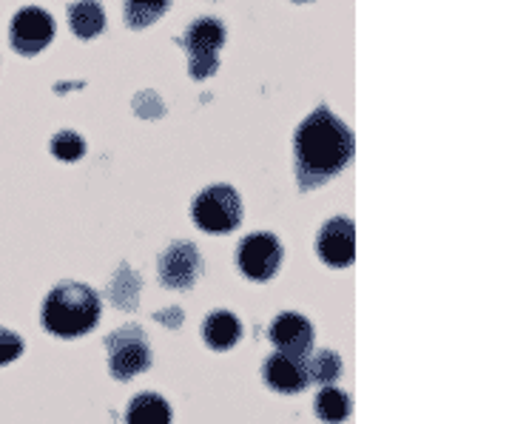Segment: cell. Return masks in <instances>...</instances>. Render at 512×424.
<instances>
[{"label":"cell","mask_w":512,"mask_h":424,"mask_svg":"<svg viewBox=\"0 0 512 424\" xmlns=\"http://www.w3.org/2000/svg\"><path fill=\"white\" fill-rule=\"evenodd\" d=\"M316 416L328 424H342L350 416L348 393L339 388H322L316 396Z\"/></svg>","instance_id":"obj_16"},{"label":"cell","mask_w":512,"mask_h":424,"mask_svg":"<svg viewBox=\"0 0 512 424\" xmlns=\"http://www.w3.org/2000/svg\"><path fill=\"white\" fill-rule=\"evenodd\" d=\"M202 259L191 242H174L160 257V279L168 288H191L200 279Z\"/></svg>","instance_id":"obj_9"},{"label":"cell","mask_w":512,"mask_h":424,"mask_svg":"<svg viewBox=\"0 0 512 424\" xmlns=\"http://www.w3.org/2000/svg\"><path fill=\"white\" fill-rule=\"evenodd\" d=\"M202 339L214 351H231L242 339V322L234 314H228V311H217V314H211L205 319Z\"/></svg>","instance_id":"obj_12"},{"label":"cell","mask_w":512,"mask_h":424,"mask_svg":"<svg viewBox=\"0 0 512 424\" xmlns=\"http://www.w3.org/2000/svg\"><path fill=\"white\" fill-rule=\"evenodd\" d=\"M305 365H308V379L319 382V385H333L339 379V373H342V359H339V353L333 351H319Z\"/></svg>","instance_id":"obj_17"},{"label":"cell","mask_w":512,"mask_h":424,"mask_svg":"<svg viewBox=\"0 0 512 424\" xmlns=\"http://www.w3.org/2000/svg\"><path fill=\"white\" fill-rule=\"evenodd\" d=\"M126 424H171V407L157 393H140L128 405Z\"/></svg>","instance_id":"obj_14"},{"label":"cell","mask_w":512,"mask_h":424,"mask_svg":"<svg viewBox=\"0 0 512 424\" xmlns=\"http://www.w3.org/2000/svg\"><path fill=\"white\" fill-rule=\"evenodd\" d=\"M20 353H23V339L15 331H6L0 328V365H9L15 362Z\"/></svg>","instance_id":"obj_19"},{"label":"cell","mask_w":512,"mask_h":424,"mask_svg":"<svg viewBox=\"0 0 512 424\" xmlns=\"http://www.w3.org/2000/svg\"><path fill=\"white\" fill-rule=\"evenodd\" d=\"M69 26L80 40H92L106 29V12L97 0H77L69 6Z\"/></svg>","instance_id":"obj_13"},{"label":"cell","mask_w":512,"mask_h":424,"mask_svg":"<svg viewBox=\"0 0 512 424\" xmlns=\"http://www.w3.org/2000/svg\"><path fill=\"white\" fill-rule=\"evenodd\" d=\"M52 37H55V20L37 6L20 9L18 15L12 18V26H9L12 49L23 57L40 55L52 43Z\"/></svg>","instance_id":"obj_7"},{"label":"cell","mask_w":512,"mask_h":424,"mask_svg":"<svg viewBox=\"0 0 512 424\" xmlns=\"http://www.w3.org/2000/svg\"><path fill=\"white\" fill-rule=\"evenodd\" d=\"M52 154H55L57 160L74 163V160H80V157L86 154V143H83V137L74 134V131H60L55 140H52Z\"/></svg>","instance_id":"obj_18"},{"label":"cell","mask_w":512,"mask_h":424,"mask_svg":"<svg viewBox=\"0 0 512 424\" xmlns=\"http://www.w3.org/2000/svg\"><path fill=\"white\" fill-rule=\"evenodd\" d=\"M225 43V26L217 18L194 20L183 35L188 52V72L194 80H205L220 69V49Z\"/></svg>","instance_id":"obj_4"},{"label":"cell","mask_w":512,"mask_h":424,"mask_svg":"<svg viewBox=\"0 0 512 424\" xmlns=\"http://www.w3.org/2000/svg\"><path fill=\"white\" fill-rule=\"evenodd\" d=\"M268 336L279 351L288 356H299V359H305L313 348V325L299 314L276 316Z\"/></svg>","instance_id":"obj_10"},{"label":"cell","mask_w":512,"mask_h":424,"mask_svg":"<svg viewBox=\"0 0 512 424\" xmlns=\"http://www.w3.org/2000/svg\"><path fill=\"white\" fill-rule=\"evenodd\" d=\"M100 322V296L83 282H60L43 302V328L60 339L86 336Z\"/></svg>","instance_id":"obj_2"},{"label":"cell","mask_w":512,"mask_h":424,"mask_svg":"<svg viewBox=\"0 0 512 424\" xmlns=\"http://www.w3.org/2000/svg\"><path fill=\"white\" fill-rule=\"evenodd\" d=\"M319 257L328 262L330 268H348L356 259V225L348 217H333L325 222L316 240Z\"/></svg>","instance_id":"obj_8"},{"label":"cell","mask_w":512,"mask_h":424,"mask_svg":"<svg viewBox=\"0 0 512 424\" xmlns=\"http://www.w3.org/2000/svg\"><path fill=\"white\" fill-rule=\"evenodd\" d=\"M296 151V183L302 191H313L319 185L342 174L353 160V134L330 109H316L302 120L293 137Z\"/></svg>","instance_id":"obj_1"},{"label":"cell","mask_w":512,"mask_h":424,"mask_svg":"<svg viewBox=\"0 0 512 424\" xmlns=\"http://www.w3.org/2000/svg\"><path fill=\"white\" fill-rule=\"evenodd\" d=\"M109 348V370L114 379L128 382L137 373L151 368V345H148L146 333L137 325H126L120 331H114L106 339Z\"/></svg>","instance_id":"obj_5"},{"label":"cell","mask_w":512,"mask_h":424,"mask_svg":"<svg viewBox=\"0 0 512 424\" xmlns=\"http://www.w3.org/2000/svg\"><path fill=\"white\" fill-rule=\"evenodd\" d=\"M191 217L208 234H231L242 222V200L231 185H211L197 194Z\"/></svg>","instance_id":"obj_3"},{"label":"cell","mask_w":512,"mask_h":424,"mask_svg":"<svg viewBox=\"0 0 512 424\" xmlns=\"http://www.w3.org/2000/svg\"><path fill=\"white\" fill-rule=\"evenodd\" d=\"M299 3H308V0H299Z\"/></svg>","instance_id":"obj_20"},{"label":"cell","mask_w":512,"mask_h":424,"mask_svg":"<svg viewBox=\"0 0 512 424\" xmlns=\"http://www.w3.org/2000/svg\"><path fill=\"white\" fill-rule=\"evenodd\" d=\"M262 376L268 382V388L276 393H302L311 385L308 379V365L299 356H288V353H276L265 362Z\"/></svg>","instance_id":"obj_11"},{"label":"cell","mask_w":512,"mask_h":424,"mask_svg":"<svg viewBox=\"0 0 512 424\" xmlns=\"http://www.w3.org/2000/svg\"><path fill=\"white\" fill-rule=\"evenodd\" d=\"M239 271L254 282H268L276 277L282 265V242L274 234H248L239 242L237 251Z\"/></svg>","instance_id":"obj_6"},{"label":"cell","mask_w":512,"mask_h":424,"mask_svg":"<svg viewBox=\"0 0 512 424\" xmlns=\"http://www.w3.org/2000/svg\"><path fill=\"white\" fill-rule=\"evenodd\" d=\"M174 0H123V20L128 29H148L163 18Z\"/></svg>","instance_id":"obj_15"}]
</instances>
